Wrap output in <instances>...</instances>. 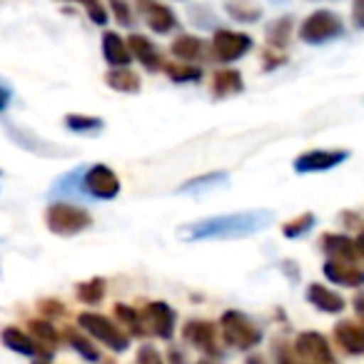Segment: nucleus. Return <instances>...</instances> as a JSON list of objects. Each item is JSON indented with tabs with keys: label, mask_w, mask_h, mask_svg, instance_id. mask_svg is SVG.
I'll list each match as a JSON object with an SVG mask.
<instances>
[{
	"label": "nucleus",
	"mask_w": 364,
	"mask_h": 364,
	"mask_svg": "<svg viewBox=\"0 0 364 364\" xmlns=\"http://www.w3.org/2000/svg\"><path fill=\"white\" fill-rule=\"evenodd\" d=\"M274 215L269 210H250V213H232V215H220V218L200 220L188 228H182L180 232L188 240H235V237H247L259 230L269 228Z\"/></svg>",
	"instance_id": "obj_1"
},
{
	"label": "nucleus",
	"mask_w": 364,
	"mask_h": 364,
	"mask_svg": "<svg viewBox=\"0 0 364 364\" xmlns=\"http://www.w3.org/2000/svg\"><path fill=\"white\" fill-rule=\"evenodd\" d=\"M220 332H223V339L230 344V347L240 349V352H247V349H255L259 342H262V329L252 322L245 312H237V309H228L220 319Z\"/></svg>",
	"instance_id": "obj_2"
},
{
	"label": "nucleus",
	"mask_w": 364,
	"mask_h": 364,
	"mask_svg": "<svg viewBox=\"0 0 364 364\" xmlns=\"http://www.w3.org/2000/svg\"><path fill=\"white\" fill-rule=\"evenodd\" d=\"M46 225L53 235H60V237H73V235H80L82 230H87L92 225V218L82 208L70 203H53L46 210Z\"/></svg>",
	"instance_id": "obj_3"
},
{
	"label": "nucleus",
	"mask_w": 364,
	"mask_h": 364,
	"mask_svg": "<svg viewBox=\"0 0 364 364\" xmlns=\"http://www.w3.org/2000/svg\"><path fill=\"white\" fill-rule=\"evenodd\" d=\"M344 36V23L332 11H314L299 26V41L307 46H324Z\"/></svg>",
	"instance_id": "obj_4"
},
{
	"label": "nucleus",
	"mask_w": 364,
	"mask_h": 364,
	"mask_svg": "<svg viewBox=\"0 0 364 364\" xmlns=\"http://www.w3.org/2000/svg\"><path fill=\"white\" fill-rule=\"evenodd\" d=\"M77 324H80L92 339H97V342H102L105 347H110L112 352H125V349L130 347V337H127L112 319L102 317V314L82 312V314H77Z\"/></svg>",
	"instance_id": "obj_5"
},
{
	"label": "nucleus",
	"mask_w": 364,
	"mask_h": 364,
	"mask_svg": "<svg viewBox=\"0 0 364 364\" xmlns=\"http://www.w3.org/2000/svg\"><path fill=\"white\" fill-rule=\"evenodd\" d=\"M292 349L304 364H337V357H334L327 337H324V334H319V332L297 334Z\"/></svg>",
	"instance_id": "obj_6"
},
{
	"label": "nucleus",
	"mask_w": 364,
	"mask_h": 364,
	"mask_svg": "<svg viewBox=\"0 0 364 364\" xmlns=\"http://www.w3.org/2000/svg\"><path fill=\"white\" fill-rule=\"evenodd\" d=\"M82 190H85L90 198L97 200H112L120 193V180L107 165H92L82 175Z\"/></svg>",
	"instance_id": "obj_7"
},
{
	"label": "nucleus",
	"mask_w": 364,
	"mask_h": 364,
	"mask_svg": "<svg viewBox=\"0 0 364 364\" xmlns=\"http://www.w3.org/2000/svg\"><path fill=\"white\" fill-rule=\"evenodd\" d=\"M140 317H142V324H145V332L157 334L160 339H172V334H175L177 314L170 304L147 302L145 307L140 309Z\"/></svg>",
	"instance_id": "obj_8"
},
{
	"label": "nucleus",
	"mask_w": 364,
	"mask_h": 364,
	"mask_svg": "<svg viewBox=\"0 0 364 364\" xmlns=\"http://www.w3.org/2000/svg\"><path fill=\"white\" fill-rule=\"evenodd\" d=\"M252 50V38L237 31H218L213 41V53L220 63H235Z\"/></svg>",
	"instance_id": "obj_9"
},
{
	"label": "nucleus",
	"mask_w": 364,
	"mask_h": 364,
	"mask_svg": "<svg viewBox=\"0 0 364 364\" xmlns=\"http://www.w3.org/2000/svg\"><path fill=\"white\" fill-rule=\"evenodd\" d=\"M182 339L193 344L195 349H200V352L210 354V357L223 352L218 344V329H215L213 322H205V319H190V322H185Z\"/></svg>",
	"instance_id": "obj_10"
},
{
	"label": "nucleus",
	"mask_w": 364,
	"mask_h": 364,
	"mask_svg": "<svg viewBox=\"0 0 364 364\" xmlns=\"http://www.w3.org/2000/svg\"><path fill=\"white\" fill-rule=\"evenodd\" d=\"M137 13L145 18L150 31L157 33V36H167V33H172L177 26L175 13L167 6H162V3H157V0H137Z\"/></svg>",
	"instance_id": "obj_11"
},
{
	"label": "nucleus",
	"mask_w": 364,
	"mask_h": 364,
	"mask_svg": "<svg viewBox=\"0 0 364 364\" xmlns=\"http://www.w3.org/2000/svg\"><path fill=\"white\" fill-rule=\"evenodd\" d=\"M324 277L339 287H362L364 284V267L359 262H347V259H327L322 267Z\"/></svg>",
	"instance_id": "obj_12"
},
{
	"label": "nucleus",
	"mask_w": 364,
	"mask_h": 364,
	"mask_svg": "<svg viewBox=\"0 0 364 364\" xmlns=\"http://www.w3.org/2000/svg\"><path fill=\"white\" fill-rule=\"evenodd\" d=\"M349 157L347 150H309L294 160V170L297 172H324L332 167L342 165Z\"/></svg>",
	"instance_id": "obj_13"
},
{
	"label": "nucleus",
	"mask_w": 364,
	"mask_h": 364,
	"mask_svg": "<svg viewBox=\"0 0 364 364\" xmlns=\"http://www.w3.org/2000/svg\"><path fill=\"white\" fill-rule=\"evenodd\" d=\"M307 302L312 304V307H317L319 312H327V314H339L347 307L342 294H337L334 289L324 287V284H319V282L307 287Z\"/></svg>",
	"instance_id": "obj_14"
},
{
	"label": "nucleus",
	"mask_w": 364,
	"mask_h": 364,
	"mask_svg": "<svg viewBox=\"0 0 364 364\" xmlns=\"http://www.w3.org/2000/svg\"><path fill=\"white\" fill-rule=\"evenodd\" d=\"M322 252L327 255V259H347V262H362L357 252L354 240H349L347 235H322Z\"/></svg>",
	"instance_id": "obj_15"
},
{
	"label": "nucleus",
	"mask_w": 364,
	"mask_h": 364,
	"mask_svg": "<svg viewBox=\"0 0 364 364\" xmlns=\"http://www.w3.org/2000/svg\"><path fill=\"white\" fill-rule=\"evenodd\" d=\"M127 46H130V53L137 58V63H142V68H145V70L155 73V70H160V68H165V65H162L160 50H157L155 43H152L150 38L137 36V33H135V36L127 38Z\"/></svg>",
	"instance_id": "obj_16"
},
{
	"label": "nucleus",
	"mask_w": 364,
	"mask_h": 364,
	"mask_svg": "<svg viewBox=\"0 0 364 364\" xmlns=\"http://www.w3.org/2000/svg\"><path fill=\"white\" fill-rule=\"evenodd\" d=\"M334 342L347 354H364V324L337 322L334 324Z\"/></svg>",
	"instance_id": "obj_17"
},
{
	"label": "nucleus",
	"mask_w": 364,
	"mask_h": 364,
	"mask_svg": "<svg viewBox=\"0 0 364 364\" xmlns=\"http://www.w3.org/2000/svg\"><path fill=\"white\" fill-rule=\"evenodd\" d=\"M3 344H6L11 352H18V354H26V357H46L43 347L31 337V334L21 332L18 327H6L3 334H0Z\"/></svg>",
	"instance_id": "obj_18"
},
{
	"label": "nucleus",
	"mask_w": 364,
	"mask_h": 364,
	"mask_svg": "<svg viewBox=\"0 0 364 364\" xmlns=\"http://www.w3.org/2000/svg\"><path fill=\"white\" fill-rule=\"evenodd\" d=\"M102 58H105V63H110L112 68H127L132 60V53H130L127 41H122L117 33L107 31L105 36H102Z\"/></svg>",
	"instance_id": "obj_19"
},
{
	"label": "nucleus",
	"mask_w": 364,
	"mask_h": 364,
	"mask_svg": "<svg viewBox=\"0 0 364 364\" xmlns=\"http://www.w3.org/2000/svg\"><path fill=\"white\" fill-rule=\"evenodd\" d=\"M245 82H242V75L232 68H225V70L215 73L213 77V95L215 97H230L235 92H242Z\"/></svg>",
	"instance_id": "obj_20"
},
{
	"label": "nucleus",
	"mask_w": 364,
	"mask_h": 364,
	"mask_svg": "<svg viewBox=\"0 0 364 364\" xmlns=\"http://www.w3.org/2000/svg\"><path fill=\"white\" fill-rule=\"evenodd\" d=\"M228 180H230L228 172H208V175L195 177V180L185 182V185H182L177 193H182V195H200V193H208V190L220 188V185H228Z\"/></svg>",
	"instance_id": "obj_21"
},
{
	"label": "nucleus",
	"mask_w": 364,
	"mask_h": 364,
	"mask_svg": "<svg viewBox=\"0 0 364 364\" xmlns=\"http://www.w3.org/2000/svg\"><path fill=\"white\" fill-rule=\"evenodd\" d=\"M225 11L237 23H257L262 18V8L252 0H225Z\"/></svg>",
	"instance_id": "obj_22"
},
{
	"label": "nucleus",
	"mask_w": 364,
	"mask_h": 364,
	"mask_svg": "<svg viewBox=\"0 0 364 364\" xmlns=\"http://www.w3.org/2000/svg\"><path fill=\"white\" fill-rule=\"evenodd\" d=\"M203 50H205V43L195 36H180L175 43H172V55L182 63L198 60V58L203 55Z\"/></svg>",
	"instance_id": "obj_23"
},
{
	"label": "nucleus",
	"mask_w": 364,
	"mask_h": 364,
	"mask_svg": "<svg viewBox=\"0 0 364 364\" xmlns=\"http://www.w3.org/2000/svg\"><path fill=\"white\" fill-rule=\"evenodd\" d=\"M105 82H107V87H112V90H117V92L140 90V77H137L132 70H127V68H112V70L105 75Z\"/></svg>",
	"instance_id": "obj_24"
},
{
	"label": "nucleus",
	"mask_w": 364,
	"mask_h": 364,
	"mask_svg": "<svg viewBox=\"0 0 364 364\" xmlns=\"http://www.w3.org/2000/svg\"><path fill=\"white\" fill-rule=\"evenodd\" d=\"M28 327H31L33 339H36V342L43 347L46 357H50V349L58 344V332H55V327H53V324L48 322V319H31V322H28Z\"/></svg>",
	"instance_id": "obj_25"
},
{
	"label": "nucleus",
	"mask_w": 364,
	"mask_h": 364,
	"mask_svg": "<svg viewBox=\"0 0 364 364\" xmlns=\"http://www.w3.org/2000/svg\"><path fill=\"white\" fill-rule=\"evenodd\" d=\"M289 36H292V18H279V21L269 23L267 28V43L274 50H282L289 43Z\"/></svg>",
	"instance_id": "obj_26"
},
{
	"label": "nucleus",
	"mask_w": 364,
	"mask_h": 364,
	"mask_svg": "<svg viewBox=\"0 0 364 364\" xmlns=\"http://www.w3.org/2000/svg\"><path fill=\"white\" fill-rule=\"evenodd\" d=\"M162 70L167 73V77L172 82H195L203 77V70L198 65H193V63H167Z\"/></svg>",
	"instance_id": "obj_27"
},
{
	"label": "nucleus",
	"mask_w": 364,
	"mask_h": 364,
	"mask_svg": "<svg viewBox=\"0 0 364 364\" xmlns=\"http://www.w3.org/2000/svg\"><path fill=\"white\" fill-rule=\"evenodd\" d=\"M75 294L80 302L85 304H97L102 297H105V279L95 277V279H87V282H80L75 287Z\"/></svg>",
	"instance_id": "obj_28"
},
{
	"label": "nucleus",
	"mask_w": 364,
	"mask_h": 364,
	"mask_svg": "<svg viewBox=\"0 0 364 364\" xmlns=\"http://www.w3.org/2000/svg\"><path fill=\"white\" fill-rule=\"evenodd\" d=\"M85 170L87 167H77V170L63 175L60 180H55L50 195H68V193H77V190H82V175H85ZM82 193H85V190H82Z\"/></svg>",
	"instance_id": "obj_29"
},
{
	"label": "nucleus",
	"mask_w": 364,
	"mask_h": 364,
	"mask_svg": "<svg viewBox=\"0 0 364 364\" xmlns=\"http://www.w3.org/2000/svg\"><path fill=\"white\" fill-rule=\"evenodd\" d=\"M115 317H117V322H122L130 329V334H137V337L145 334V324H142L140 312L132 309L130 304H115Z\"/></svg>",
	"instance_id": "obj_30"
},
{
	"label": "nucleus",
	"mask_w": 364,
	"mask_h": 364,
	"mask_svg": "<svg viewBox=\"0 0 364 364\" xmlns=\"http://www.w3.org/2000/svg\"><path fill=\"white\" fill-rule=\"evenodd\" d=\"M65 339L70 342V347L75 349L82 359H87V362H100V352H97V347H92L90 339H85L82 334H77L75 329H68Z\"/></svg>",
	"instance_id": "obj_31"
},
{
	"label": "nucleus",
	"mask_w": 364,
	"mask_h": 364,
	"mask_svg": "<svg viewBox=\"0 0 364 364\" xmlns=\"http://www.w3.org/2000/svg\"><path fill=\"white\" fill-rule=\"evenodd\" d=\"M314 223H317V218H314L312 213H304V215H299V218L284 223L282 235H284V237H289V240H297V237H302V235H307L309 230L314 228Z\"/></svg>",
	"instance_id": "obj_32"
},
{
	"label": "nucleus",
	"mask_w": 364,
	"mask_h": 364,
	"mask_svg": "<svg viewBox=\"0 0 364 364\" xmlns=\"http://www.w3.org/2000/svg\"><path fill=\"white\" fill-rule=\"evenodd\" d=\"M65 127L73 132H97L102 130V120L87 115H65Z\"/></svg>",
	"instance_id": "obj_33"
},
{
	"label": "nucleus",
	"mask_w": 364,
	"mask_h": 364,
	"mask_svg": "<svg viewBox=\"0 0 364 364\" xmlns=\"http://www.w3.org/2000/svg\"><path fill=\"white\" fill-rule=\"evenodd\" d=\"M70 3H80L95 26H105V23H107V11H105V6H102L100 0H70Z\"/></svg>",
	"instance_id": "obj_34"
},
{
	"label": "nucleus",
	"mask_w": 364,
	"mask_h": 364,
	"mask_svg": "<svg viewBox=\"0 0 364 364\" xmlns=\"http://www.w3.org/2000/svg\"><path fill=\"white\" fill-rule=\"evenodd\" d=\"M274 359H277V364H304L289 344H274Z\"/></svg>",
	"instance_id": "obj_35"
},
{
	"label": "nucleus",
	"mask_w": 364,
	"mask_h": 364,
	"mask_svg": "<svg viewBox=\"0 0 364 364\" xmlns=\"http://www.w3.org/2000/svg\"><path fill=\"white\" fill-rule=\"evenodd\" d=\"M110 6L120 26H132V13H130V6H127V0H110Z\"/></svg>",
	"instance_id": "obj_36"
},
{
	"label": "nucleus",
	"mask_w": 364,
	"mask_h": 364,
	"mask_svg": "<svg viewBox=\"0 0 364 364\" xmlns=\"http://www.w3.org/2000/svg\"><path fill=\"white\" fill-rule=\"evenodd\" d=\"M137 364H165V362H162V354L152 344H142L140 352H137Z\"/></svg>",
	"instance_id": "obj_37"
},
{
	"label": "nucleus",
	"mask_w": 364,
	"mask_h": 364,
	"mask_svg": "<svg viewBox=\"0 0 364 364\" xmlns=\"http://www.w3.org/2000/svg\"><path fill=\"white\" fill-rule=\"evenodd\" d=\"M284 63V55L282 53H277L274 48H269L267 53H264V70H272V68H279Z\"/></svg>",
	"instance_id": "obj_38"
},
{
	"label": "nucleus",
	"mask_w": 364,
	"mask_h": 364,
	"mask_svg": "<svg viewBox=\"0 0 364 364\" xmlns=\"http://www.w3.org/2000/svg\"><path fill=\"white\" fill-rule=\"evenodd\" d=\"M352 23L364 31V0H354L352 3Z\"/></svg>",
	"instance_id": "obj_39"
},
{
	"label": "nucleus",
	"mask_w": 364,
	"mask_h": 364,
	"mask_svg": "<svg viewBox=\"0 0 364 364\" xmlns=\"http://www.w3.org/2000/svg\"><path fill=\"white\" fill-rule=\"evenodd\" d=\"M11 97H13L11 85H6V82L0 80V112H3L8 105H11Z\"/></svg>",
	"instance_id": "obj_40"
},
{
	"label": "nucleus",
	"mask_w": 364,
	"mask_h": 364,
	"mask_svg": "<svg viewBox=\"0 0 364 364\" xmlns=\"http://www.w3.org/2000/svg\"><path fill=\"white\" fill-rule=\"evenodd\" d=\"M352 307H354V314H357V319L364 324V294H357V297L352 299Z\"/></svg>",
	"instance_id": "obj_41"
},
{
	"label": "nucleus",
	"mask_w": 364,
	"mask_h": 364,
	"mask_svg": "<svg viewBox=\"0 0 364 364\" xmlns=\"http://www.w3.org/2000/svg\"><path fill=\"white\" fill-rule=\"evenodd\" d=\"M354 245H357V252H359V257L364 259V230L357 235V240H354Z\"/></svg>",
	"instance_id": "obj_42"
},
{
	"label": "nucleus",
	"mask_w": 364,
	"mask_h": 364,
	"mask_svg": "<svg viewBox=\"0 0 364 364\" xmlns=\"http://www.w3.org/2000/svg\"><path fill=\"white\" fill-rule=\"evenodd\" d=\"M264 362V359H259V357H250L247 359V364H262Z\"/></svg>",
	"instance_id": "obj_43"
},
{
	"label": "nucleus",
	"mask_w": 364,
	"mask_h": 364,
	"mask_svg": "<svg viewBox=\"0 0 364 364\" xmlns=\"http://www.w3.org/2000/svg\"><path fill=\"white\" fill-rule=\"evenodd\" d=\"M198 364H213V362H198Z\"/></svg>",
	"instance_id": "obj_44"
},
{
	"label": "nucleus",
	"mask_w": 364,
	"mask_h": 364,
	"mask_svg": "<svg viewBox=\"0 0 364 364\" xmlns=\"http://www.w3.org/2000/svg\"><path fill=\"white\" fill-rule=\"evenodd\" d=\"M33 364H46V362H33Z\"/></svg>",
	"instance_id": "obj_45"
}]
</instances>
